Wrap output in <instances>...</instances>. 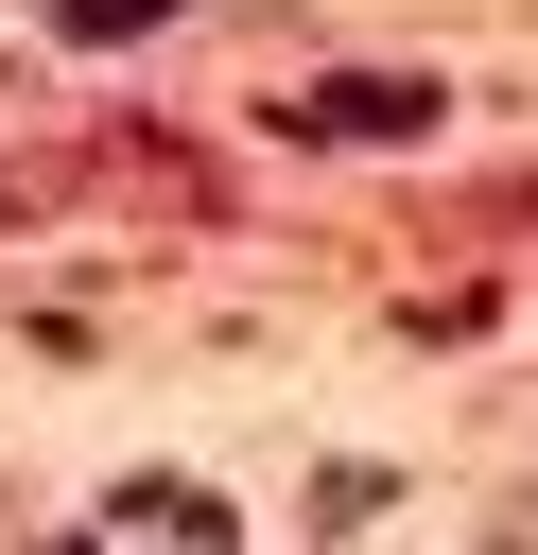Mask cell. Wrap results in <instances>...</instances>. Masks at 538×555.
Segmentation results:
<instances>
[{
    "label": "cell",
    "instance_id": "cell-1",
    "mask_svg": "<svg viewBox=\"0 0 538 555\" xmlns=\"http://www.w3.org/2000/svg\"><path fill=\"white\" fill-rule=\"evenodd\" d=\"M417 121H434L417 69H330L312 104H278V139H417Z\"/></svg>",
    "mask_w": 538,
    "mask_h": 555
},
{
    "label": "cell",
    "instance_id": "cell-2",
    "mask_svg": "<svg viewBox=\"0 0 538 555\" xmlns=\"http://www.w3.org/2000/svg\"><path fill=\"white\" fill-rule=\"evenodd\" d=\"M52 17H69V35H156L174 0H52Z\"/></svg>",
    "mask_w": 538,
    "mask_h": 555
},
{
    "label": "cell",
    "instance_id": "cell-3",
    "mask_svg": "<svg viewBox=\"0 0 538 555\" xmlns=\"http://www.w3.org/2000/svg\"><path fill=\"white\" fill-rule=\"evenodd\" d=\"M52 191H69V173H0V225H35V208H52Z\"/></svg>",
    "mask_w": 538,
    "mask_h": 555
},
{
    "label": "cell",
    "instance_id": "cell-4",
    "mask_svg": "<svg viewBox=\"0 0 538 555\" xmlns=\"http://www.w3.org/2000/svg\"><path fill=\"white\" fill-rule=\"evenodd\" d=\"M503 555H538V486H521V503H503Z\"/></svg>",
    "mask_w": 538,
    "mask_h": 555
}]
</instances>
